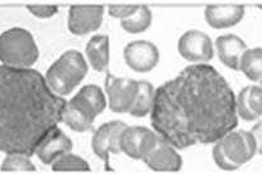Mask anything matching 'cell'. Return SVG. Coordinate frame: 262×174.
Segmentation results:
<instances>
[{
    "label": "cell",
    "instance_id": "1",
    "mask_svg": "<svg viewBox=\"0 0 262 174\" xmlns=\"http://www.w3.org/2000/svg\"><path fill=\"white\" fill-rule=\"evenodd\" d=\"M152 127L175 148L221 140L238 124L237 96L214 67H186L155 92Z\"/></svg>",
    "mask_w": 262,
    "mask_h": 174
},
{
    "label": "cell",
    "instance_id": "2",
    "mask_svg": "<svg viewBox=\"0 0 262 174\" xmlns=\"http://www.w3.org/2000/svg\"><path fill=\"white\" fill-rule=\"evenodd\" d=\"M66 104L36 69L0 66V152L33 155Z\"/></svg>",
    "mask_w": 262,
    "mask_h": 174
},
{
    "label": "cell",
    "instance_id": "3",
    "mask_svg": "<svg viewBox=\"0 0 262 174\" xmlns=\"http://www.w3.org/2000/svg\"><path fill=\"white\" fill-rule=\"evenodd\" d=\"M88 63L79 51H66L48 68L46 81L51 90L58 96H66L84 80Z\"/></svg>",
    "mask_w": 262,
    "mask_h": 174
},
{
    "label": "cell",
    "instance_id": "4",
    "mask_svg": "<svg viewBox=\"0 0 262 174\" xmlns=\"http://www.w3.org/2000/svg\"><path fill=\"white\" fill-rule=\"evenodd\" d=\"M33 36L23 28H12L0 36V61L14 68H29L38 60Z\"/></svg>",
    "mask_w": 262,
    "mask_h": 174
},
{
    "label": "cell",
    "instance_id": "5",
    "mask_svg": "<svg viewBox=\"0 0 262 174\" xmlns=\"http://www.w3.org/2000/svg\"><path fill=\"white\" fill-rule=\"evenodd\" d=\"M216 143H219L227 157L238 167L250 162L257 153L256 140L251 131L232 130Z\"/></svg>",
    "mask_w": 262,
    "mask_h": 174
},
{
    "label": "cell",
    "instance_id": "6",
    "mask_svg": "<svg viewBox=\"0 0 262 174\" xmlns=\"http://www.w3.org/2000/svg\"><path fill=\"white\" fill-rule=\"evenodd\" d=\"M160 136L144 127H127L120 135V149L132 159H142L148 154Z\"/></svg>",
    "mask_w": 262,
    "mask_h": 174
},
{
    "label": "cell",
    "instance_id": "7",
    "mask_svg": "<svg viewBox=\"0 0 262 174\" xmlns=\"http://www.w3.org/2000/svg\"><path fill=\"white\" fill-rule=\"evenodd\" d=\"M179 53L185 60L199 63H207L214 55L213 42L208 34L200 31H188L180 37L178 43Z\"/></svg>",
    "mask_w": 262,
    "mask_h": 174
},
{
    "label": "cell",
    "instance_id": "8",
    "mask_svg": "<svg viewBox=\"0 0 262 174\" xmlns=\"http://www.w3.org/2000/svg\"><path fill=\"white\" fill-rule=\"evenodd\" d=\"M127 128V124L122 121H111L103 124L95 131L92 145L95 155L100 158L105 167L109 168V154H119L120 149V135L123 130Z\"/></svg>",
    "mask_w": 262,
    "mask_h": 174
},
{
    "label": "cell",
    "instance_id": "9",
    "mask_svg": "<svg viewBox=\"0 0 262 174\" xmlns=\"http://www.w3.org/2000/svg\"><path fill=\"white\" fill-rule=\"evenodd\" d=\"M138 92V81L122 77L108 76L106 80V95L109 108L113 112L123 114L129 112Z\"/></svg>",
    "mask_w": 262,
    "mask_h": 174
},
{
    "label": "cell",
    "instance_id": "10",
    "mask_svg": "<svg viewBox=\"0 0 262 174\" xmlns=\"http://www.w3.org/2000/svg\"><path fill=\"white\" fill-rule=\"evenodd\" d=\"M123 57L130 69L140 73L152 71L160 61L159 48L147 41H135L125 45Z\"/></svg>",
    "mask_w": 262,
    "mask_h": 174
},
{
    "label": "cell",
    "instance_id": "11",
    "mask_svg": "<svg viewBox=\"0 0 262 174\" xmlns=\"http://www.w3.org/2000/svg\"><path fill=\"white\" fill-rule=\"evenodd\" d=\"M143 162L149 169L160 173L179 172L183 167V159L175 146L162 138H160L155 148L143 158Z\"/></svg>",
    "mask_w": 262,
    "mask_h": 174
},
{
    "label": "cell",
    "instance_id": "12",
    "mask_svg": "<svg viewBox=\"0 0 262 174\" xmlns=\"http://www.w3.org/2000/svg\"><path fill=\"white\" fill-rule=\"evenodd\" d=\"M103 15V7H71L69 12V29L76 36L92 33L101 26Z\"/></svg>",
    "mask_w": 262,
    "mask_h": 174
},
{
    "label": "cell",
    "instance_id": "13",
    "mask_svg": "<svg viewBox=\"0 0 262 174\" xmlns=\"http://www.w3.org/2000/svg\"><path fill=\"white\" fill-rule=\"evenodd\" d=\"M71 139L62 130L56 128L37 146L34 154H37V157L43 164H52L58 157L66 154V153H71Z\"/></svg>",
    "mask_w": 262,
    "mask_h": 174
},
{
    "label": "cell",
    "instance_id": "14",
    "mask_svg": "<svg viewBox=\"0 0 262 174\" xmlns=\"http://www.w3.org/2000/svg\"><path fill=\"white\" fill-rule=\"evenodd\" d=\"M69 103L75 108L81 110L86 116L93 120H95V117L106 108L105 95L101 88L95 85H88L82 87Z\"/></svg>",
    "mask_w": 262,
    "mask_h": 174
},
{
    "label": "cell",
    "instance_id": "15",
    "mask_svg": "<svg viewBox=\"0 0 262 174\" xmlns=\"http://www.w3.org/2000/svg\"><path fill=\"white\" fill-rule=\"evenodd\" d=\"M216 49L219 60L232 69H239L243 55L248 49L247 44L236 34H224L216 38Z\"/></svg>",
    "mask_w": 262,
    "mask_h": 174
},
{
    "label": "cell",
    "instance_id": "16",
    "mask_svg": "<svg viewBox=\"0 0 262 174\" xmlns=\"http://www.w3.org/2000/svg\"><path fill=\"white\" fill-rule=\"evenodd\" d=\"M205 20L212 28L224 29L238 24L245 17L242 5H208L205 8Z\"/></svg>",
    "mask_w": 262,
    "mask_h": 174
},
{
    "label": "cell",
    "instance_id": "17",
    "mask_svg": "<svg viewBox=\"0 0 262 174\" xmlns=\"http://www.w3.org/2000/svg\"><path fill=\"white\" fill-rule=\"evenodd\" d=\"M86 57L96 72L106 71L109 65V37L99 34L86 45Z\"/></svg>",
    "mask_w": 262,
    "mask_h": 174
},
{
    "label": "cell",
    "instance_id": "18",
    "mask_svg": "<svg viewBox=\"0 0 262 174\" xmlns=\"http://www.w3.org/2000/svg\"><path fill=\"white\" fill-rule=\"evenodd\" d=\"M239 69L251 81L262 82V48H248L241 61Z\"/></svg>",
    "mask_w": 262,
    "mask_h": 174
},
{
    "label": "cell",
    "instance_id": "19",
    "mask_svg": "<svg viewBox=\"0 0 262 174\" xmlns=\"http://www.w3.org/2000/svg\"><path fill=\"white\" fill-rule=\"evenodd\" d=\"M155 92L154 86L147 81H138V92L136 96V100L133 106L130 108L128 114L133 116L142 117L152 111L155 101Z\"/></svg>",
    "mask_w": 262,
    "mask_h": 174
},
{
    "label": "cell",
    "instance_id": "20",
    "mask_svg": "<svg viewBox=\"0 0 262 174\" xmlns=\"http://www.w3.org/2000/svg\"><path fill=\"white\" fill-rule=\"evenodd\" d=\"M62 122H65L71 130L76 131V133H85V131L92 129L94 120L86 116L81 110L68 103L62 111Z\"/></svg>",
    "mask_w": 262,
    "mask_h": 174
},
{
    "label": "cell",
    "instance_id": "21",
    "mask_svg": "<svg viewBox=\"0 0 262 174\" xmlns=\"http://www.w3.org/2000/svg\"><path fill=\"white\" fill-rule=\"evenodd\" d=\"M152 23V12L148 7H138V9L127 19L122 20V28L132 34L147 31Z\"/></svg>",
    "mask_w": 262,
    "mask_h": 174
},
{
    "label": "cell",
    "instance_id": "22",
    "mask_svg": "<svg viewBox=\"0 0 262 174\" xmlns=\"http://www.w3.org/2000/svg\"><path fill=\"white\" fill-rule=\"evenodd\" d=\"M53 172H89L90 167L86 160L79 155L66 153L52 163Z\"/></svg>",
    "mask_w": 262,
    "mask_h": 174
},
{
    "label": "cell",
    "instance_id": "23",
    "mask_svg": "<svg viewBox=\"0 0 262 174\" xmlns=\"http://www.w3.org/2000/svg\"><path fill=\"white\" fill-rule=\"evenodd\" d=\"M2 172L29 173L36 172V167L29 159V155L22 153H9L2 164Z\"/></svg>",
    "mask_w": 262,
    "mask_h": 174
},
{
    "label": "cell",
    "instance_id": "24",
    "mask_svg": "<svg viewBox=\"0 0 262 174\" xmlns=\"http://www.w3.org/2000/svg\"><path fill=\"white\" fill-rule=\"evenodd\" d=\"M246 90H247L248 103H250L252 112L256 115V117L262 116V82L247 86Z\"/></svg>",
    "mask_w": 262,
    "mask_h": 174
},
{
    "label": "cell",
    "instance_id": "25",
    "mask_svg": "<svg viewBox=\"0 0 262 174\" xmlns=\"http://www.w3.org/2000/svg\"><path fill=\"white\" fill-rule=\"evenodd\" d=\"M237 112H238V116L242 117L246 121H252V120L257 119L256 115L252 112V110H251L246 87L241 91L238 97H237Z\"/></svg>",
    "mask_w": 262,
    "mask_h": 174
},
{
    "label": "cell",
    "instance_id": "26",
    "mask_svg": "<svg viewBox=\"0 0 262 174\" xmlns=\"http://www.w3.org/2000/svg\"><path fill=\"white\" fill-rule=\"evenodd\" d=\"M213 159H214L215 164L223 170H236L239 168L238 165L234 164V163L227 157V154L223 152V149L219 145V143H215L214 148H213Z\"/></svg>",
    "mask_w": 262,
    "mask_h": 174
},
{
    "label": "cell",
    "instance_id": "27",
    "mask_svg": "<svg viewBox=\"0 0 262 174\" xmlns=\"http://www.w3.org/2000/svg\"><path fill=\"white\" fill-rule=\"evenodd\" d=\"M137 9L138 7H136V5H127V7H124V5H111L108 8V13L113 18H118V19L123 20L130 17Z\"/></svg>",
    "mask_w": 262,
    "mask_h": 174
},
{
    "label": "cell",
    "instance_id": "28",
    "mask_svg": "<svg viewBox=\"0 0 262 174\" xmlns=\"http://www.w3.org/2000/svg\"><path fill=\"white\" fill-rule=\"evenodd\" d=\"M27 8H28V10L32 14L38 18H42V19L53 17L58 12L57 7H52V5H47V7H43V5H29Z\"/></svg>",
    "mask_w": 262,
    "mask_h": 174
},
{
    "label": "cell",
    "instance_id": "29",
    "mask_svg": "<svg viewBox=\"0 0 262 174\" xmlns=\"http://www.w3.org/2000/svg\"><path fill=\"white\" fill-rule=\"evenodd\" d=\"M253 138L256 140V145H257V153L258 154H262V120L258 121L255 127L251 130Z\"/></svg>",
    "mask_w": 262,
    "mask_h": 174
},
{
    "label": "cell",
    "instance_id": "30",
    "mask_svg": "<svg viewBox=\"0 0 262 174\" xmlns=\"http://www.w3.org/2000/svg\"><path fill=\"white\" fill-rule=\"evenodd\" d=\"M257 8H260V9H262V5H261V4L257 5Z\"/></svg>",
    "mask_w": 262,
    "mask_h": 174
}]
</instances>
